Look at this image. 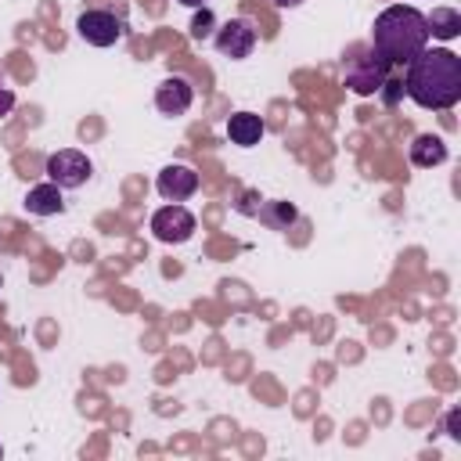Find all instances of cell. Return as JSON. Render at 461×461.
Returning <instances> with one entry per match:
<instances>
[{"label": "cell", "instance_id": "e0dca14e", "mask_svg": "<svg viewBox=\"0 0 461 461\" xmlns=\"http://www.w3.org/2000/svg\"><path fill=\"white\" fill-rule=\"evenodd\" d=\"M11 104H14V94H11V86H4V79H0V115H7Z\"/></svg>", "mask_w": 461, "mask_h": 461}, {"label": "cell", "instance_id": "2e32d148", "mask_svg": "<svg viewBox=\"0 0 461 461\" xmlns=\"http://www.w3.org/2000/svg\"><path fill=\"white\" fill-rule=\"evenodd\" d=\"M252 202H263V198H259L256 191H245V194H241V202H238V212H245V216H256V212H259V205H252Z\"/></svg>", "mask_w": 461, "mask_h": 461}, {"label": "cell", "instance_id": "5b68a950", "mask_svg": "<svg viewBox=\"0 0 461 461\" xmlns=\"http://www.w3.org/2000/svg\"><path fill=\"white\" fill-rule=\"evenodd\" d=\"M194 216H191V209H184L180 202H169V205H162L155 216H151V230H155V238L158 241H166V245H180V241H187L191 234H194Z\"/></svg>", "mask_w": 461, "mask_h": 461}, {"label": "cell", "instance_id": "8fae6325", "mask_svg": "<svg viewBox=\"0 0 461 461\" xmlns=\"http://www.w3.org/2000/svg\"><path fill=\"white\" fill-rule=\"evenodd\" d=\"M25 209H29L32 216H58V212L65 209L61 187H58L54 180H47V184H36V187H29V194H25Z\"/></svg>", "mask_w": 461, "mask_h": 461}, {"label": "cell", "instance_id": "52a82bcc", "mask_svg": "<svg viewBox=\"0 0 461 461\" xmlns=\"http://www.w3.org/2000/svg\"><path fill=\"white\" fill-rule=\"evenodd\" d=\"M216 50L223 58H249L256 50V29L249 18H227L220 29H216Z\"/></svg>", "mask_w": 461, "mask_h": 461}, {"label": "cell", "instance_id": "8992f818", "mask_svg": "<svg viewBox=\"0 0 461 461\" xmlns=\"http://www.w3.org/2000/svg\"><path fill=\"white\" fill-rule=\"evenodd\" d=\"M76 32L90 43V47H112L122 40V18L112 11H83L76 18Z\"/></svg>", "mask_w": 461, "mask_h": 461}, {"label": "cell", "instance_id": "277c9868", "mask_svg": "<svg viewBox=\"0 0 461 461\" xmlns=\"http://www.w3.org/2000/svg\"><path fill=\"white\" fill-rule=\"evenodd\" d=\"M90 173H94L90 158H86L83 151H76V148H61V151H54V155L47 158V180H54L61 191L83 187V184L90 180Z\"/></svg>", "mask_w": 461, "mask_h": 461}, {"label": "cell", "instance_id": "3957f363", "mask_svg": "<svg viewBox=\"0 0 461 461\" xmlns=\"http://www.w3.org/2000/svg\"><path fill=\"white\" fill-rule=\"evenodd\" d=\"M385 76H389V61H382L371 47L360 50V54L346 65V86H349L353 94H360V97L378 94V90L385 86Z\"/></svg>", "mask_w": 461, "mask_h": 461}, {"label": "cell", "instance_id": "9c48e42d", "mask_svg": "<svg viewBox=\"0 0 461 461\" xmlns=\"http://www.w3.org/2000/svg\"><path fill=\"white\" fill-rule=\"evenodd\" d=\"M155 187H158V194H162L166 202H187V198L198 191V173H194L191 166H184V162H173V166H166V169L158 173Z\"/></svg>", "mask_w": 461, "mask_h": 461}, {"label": "cell", "instance_id": "ba28073f", "mask_svg": "<svg viewBox=\"0 0 461 461\" xmlns=\"http://www.w3.org/2000/svg\"><path fill=\"white\" fill-rule=\"evenodd\" d=\"M194 101V86L187 76H166L158 86H155V108L162 115H184Z\"/></svg>", "mask_w": 461, "mask_h": 461}, {"label": "cell", "instance_id": "7a4b0ae2", "mask_svg": "<svg viewBox=\"0 0 461 461\" xmlns=\"http://www.w3.org/2000/svg\"><path fill=\"white\" fill-rule=\"evenodd\" d=\"M429 47V22L418 7H403V4H393L385 7L378 18H375V29H371V50L389 61V65H400V61H411L414 54H421Z\"/></svg>", "mask_w": 461, "mask_h": 461}, {"label": "cell", "instance_id": "5bb4252c", "mask_svg": "<svg viewBox=\"0 0 461 461\" xmlns=\"http://www.w3.org/2000/svg\"><path fill=\"white\" fill-rule=\"evenodd\" d=\"M267 227H274V230H285L292 220H295V205H288V202H270L267 209H259L256 212Z\"/></svg>", "mask_w": 461, "mask_h": 461}, {"label": "cell", "instance_id": "7c38bea8", "mask_svg": "<svg viewBox=\"0 0 461 461\" xmlns=\"http://www.w3.org/2000/svg\"><path fill=\"white\" fill-rule=\"evenodd\" d=\"M411 162H414L418 169H432V166L447 162V144H443V137H436V133H418L414 144H411Z\"/></svg>", "mask_w": 461, "mask_h": 461}, {"label": "cell", "instance_id": "9a60e30c", "mask_svg": "<svg viewBox=\"0 0 461 461\" xmlns=\"http://www.w3.org/2000/svg\"><path fill=\"white\" fill-rule=\"evenodd\" d=\"M209 29H212V14L202 7V11L194 14V22H191V36H194V40H202V36H209Z\"/></svg>", "mask_w": 461, "mask_h": 461}, {"label": "cell", "instance_id": "ffe728a7", "mask_svg": "<svg viewBox=\"0 0 461 461\" xmlns=\"http://www.w3.org/2000/svg\"><path fill=\"white\" fill-rule=\"evenodd\" d=\"M176 4H184V7H202L205 0H176Z\"/></svg>", "mask_w": 461, "mask_h": 461}, {"label": "cell", "instance_id": "44dd1931", "mask_svg": "<svg viewBox=\"0 0 461 461\" xmlns=\"http://www.w3.org/2000/svg\"><path fill=\"white\" fill-rule=\"evenodd\" d=\"M0 454H4V447H0Z\"/></svg>", "mask_w": 461, "mask_h": 461}, {"label": "cell", "instance_id": "ac0fdd59", "mask_svg": "<svg viewBox=\"0 0 461 461\" xmlns=\"http://www.w3.org/2000/svg\"><path fill=\"white\" fill-rule=\"evenodd\" d=\"M447 429H450V436H461V432H457V411L447 418Z\"/></svg>", "mask_w": 461, "mask_h": 461}, {"label": "cell", "instance_id": "30bf717a", "mask_svg": "<svg viewBox=\"0 0 461 461\" xmlns=\"http://www.w3.org/2000/svg\"><path fill=\"white\" fill-rule=\"evenodd\" d=\"M263 133H267V126H263V119H259L256 112H234V115L227 119V137H230V144H238V148L259 144Z\"/></svg>", "mask_w": 461, "mask_h": 461}, {"label": "cell", "instance_id": "4fadbf2b", "mask_svg": "<svg viewBox=\"0 0 461 461\" xmlns=\"http://www.w3.org/2000/svg\"><path fill=\"white\" fill-rule=\"evenodd\" d=\"M429 22V36H439V40H454L461 32V11L454 7H436L432 14H425Z\"/></svg>", "mask_w": 461, "mask_h": 461}, {"label": "cell", "instance_id": "6da1fadb", "mask_svg": "<svg viewBox=\"0 0 461 461\" xmlns=\"http://www.w3.org/2000/svg\"><path fill=\"white\" fill-rule=\"evenodd\" d=\"M403 90L418 108H432V112L454 108L461 101V58L447 47H436V50L425 47L407 61Z\"/></svg>", "mask_w": 461, "mask_h": 461}, {"label": "cell", "instance_id": "d6986e66", "mask_svg": "<svg viewBox=\"0 0 461 461\" xmlns=\"http://www.w3.org/2000/svg\"><path fill=\"white\" fill-rule=\"evenodd\" d=\"M274 4H277V7H299L303 0H274Z\"/></svg>", "mask_w": 461, "mask_h": 461}]
</instances>
